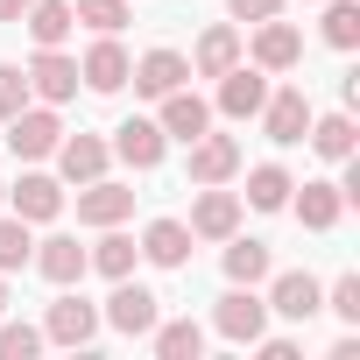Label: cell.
I'll return each instance as SVG.
<instances>
[{"label":"cell","mask_w":360,"mask_h":360,"mask_svg":"<svg viewBox=\"0 0 360 360\" xmlns=\"http://www.w3.org/2000/svg\"><path fill=\"white\" fill-rule=\"evenodd\" d=\"M212 325H219V332H226L233 346H255V339H262V325H269V304L255 297V283H233V290L219 297Z\"/></svg>","instance_id":"1"},{"label":"cell","mask_w":360,"mask_h":360,"mask_svg":"<svg viewBox=\"0 0 360 360\" xmlns=\"http://www.w3.org/2000/svg\"><path fill=\"white\" fill-rule=\"evenodd\" d=\"M57 141H64V120H57L50 106H22V113L8 120V148H15L22 162H43Z\"/></svg>","instance_id":"2"},{"label":"cell","mask_w":360,"mask_h":360,"mask_svg":"<svg viewBox=\"0 0 360 360\" xmlns=\"http://www.w3.org/2000/svg\"><path fill=\"white\" fill-rule=\"evenodd\" d=\"M155 318H162V311H155V290H141V283H127V276H120V283H113V297H106V325H113V332H127V339H148V332H155Z\"/></svg>","instance_id":"3"},{"label":"cell","mask_w":360,"mask_h":360,"mask_svg":"<svg viewBox=\"0 0 360 360\" xmlns=\"http://www.w3.org/2000/svg\"><path fill=\"white\" fill-rule=\"evenodd\" d=\"M262 99H269V71H262V64H233V71H219V113H226V120H255Z\"/></svg>","instance_id":"4"},{"label":"cell","mask_w":360,"mask_h":360,"mask_svg":"<svg viewBox=\"0 0 360 360\" xmlns=\"http://www.w3.org/2000/svg\"><path fill=\"white\" fill-rule=\"evenodd\" d=\"M233 233H240V198L205 184L198 205H191V240H233Z\"/></svg>","instance_id":"5"},{"label":"cell","mask_w":360,"mask_h":360,"mask_svg":"<svg viewBox=\"0 0 360 360\" xmlns=\"http://www.w3.org/2000/svg\"><path fill=\"white\" fill-rule=\"evenodd\" d=\"M184 169H191V184H226V176L240 169V141L205 127V134L191 141V162H184Z\"/></svg>","instance_id":"6"},{"label":"cell","mask_w":360,"mask_h":360,"mask_svg":"<svg viewBox=\"0 0 360 360\" xmlns=\"http://www.w3.org/2000/svg\"><path fill=\"white\" fill-rule=\"evenodd\" d=\"M262 120H269V141H304V127H311V99H304V85H283V92H269L262 99Z\"/></svg>","instance_id":"7"},{"label":"cell","mask_w":360,"mask_h":360,"mask_svg":"<svg viewBox=\"0 0 360 360\" xmlns=\"http://www.w3.org/2000/svg\"><path fill=\"white\" fill-rule=\"evenodd\" d=\"M43 339H57V346H92V339H99V311H92L85 297H57L50 318H43Z\"/></svg>","instance_id":"8"},{"label":"cell","mask_w":360,"mask_h":360,"mask_svg":"<svg viewBox=\"0 0 360 360\" xmlns=\"http://www.w3.org/2000/svg\"><path fill=\"white\" fill-rule=\"evenodd\" d=\"M50 155H57V169H64V184H92V176H106V155H113V148H106L99 134H64Z\"/></svg>","instance_id":"9"},{"label":"cell","mask_w":360,"mask_h":360,"mask_svg":"<svg viewBox=\"0 0 360 360\" xmlns=\"http://www.w3.org/2000/svg\"><path fill=\"white\" fill-rule=\"evenodd\" d=\"M29 92H36L43 106H64V99L78 92V64H71L64 50H36V64H29Z\"/></svg>","instance_id":"10"},{"label":"cell","mask_w":360,"mask_h":360,"mask_svg":"<svg viewBox=\"0 0 360 360\" xmlns=\"http://www.w3.org/2000/svg\"><path fill=\"white\" fill-rule=\"evenodd\" d=\"M162 141H169V134H162L155 120H141V113L113 127V155H120L127 169H155V162H162Z\"/></svg>","instance_id":"11"},{"label":"cell","mask_w":360,"mask_h":360,"mask_svg":"<svg viewBox=\"0 0 360 360\" xmlns=\"http://www.w3.org/2000/svg\"><path fill=\"white\" fill-rule=\"evenodd\" d=\"M8 198H15V219H29V226H43V219L64 212V184H57V176H43V169H29Z\"/></svg>","instance_id":"12"},{"label":"cell","mask_w":360,"mask_h":360,"mask_svg":"<svg viewBox=\"0 0 360 360\" xmlns=\"http://www.w3.org/2000/svg\"><path fill=\"white\" fill-rule=\"evenodd\" d=\"M127 212H134V191H127V184H106V176H92V184L78 191V219H85V226H120Z\"/></svg>","instance_id":"13"},{"label":"cell","mask_w":360,"mask_h":360,"mask_svg":"<svg viewBox=\"0 0 360 360\" xmlns=\"http://www.w3.org/2000/svg\"><path fill=\"white\" fill-rule=\"evenodd\" d=\"M269 311L276 318H311V311H325V290H318V276H304V269H290V276H276V290H269Z\"/></svg>","instance_id":"14"},{"label":"cell","mask_w":360,"mask_h":360,"mask_svg":"<svg viewBox=\"0 0 360 360\" xmlns=\"http://www.w3.org/2000/svg\"><path fill=\"white\" fill-rule=\"evenodd\" d=\"M162 134H176V141H198L205 127H212V106L198 99V92H184V85H176V92H162V120H155Z\"/></svg>","instance_id":"15"},{"label":"cell","mask_w":360,"mask_h":360,"mask_svg":"<svg viewBox=\"0 0 360 360\" xmlns=\"http://www.w3.org/2000/svg\"><path fill=\"white\" fill-rule=\"evenodd\" d=\"M127 78H134V92L162 99V92H176V85L191 78V57H176V50H148V57H141V64H134Z\"/></svg>","instance_id":"16"},{"label":"cell","mask_w":360,"mask_h":360,"mask_svg":"<svg viewBox=\"0 0 360 360\" xmlns=\"http://www.w3.org/2000/svg\"><path fill=\"white\" fill-rule=\"evenodd\" d=\"M127 71H134V64H127V50H120L113 36H99V43L85 50V64H78V78H85L92 92H120V85H127Z\"/></svg>","instance_id":"17"},{"label":"cell","mask_w":360,"mask_h":360,"mask_svg":"<svg viewBox=\"0 0 360 360\" xmlns=\"http://www.w3.org/2000/svg\"><path fill=\"white\" fill-rule=\"evenodd\" d=\"M297 57H304V36H297L290 22H276V15H269V22L255 29V64H262V71H290Z\"/></svg>","instance_id":"18"},{"label":"cell","mask_w":360,"mask_h":360,"mask_svg":"<svg viewBox=\"0 0 360 360\" xmlns=\"http://www.w3.org/2000/svg\"><path fill=\"white\" fill-rule=\"evenodd\" d=\"M141 255H148L155 269H184V262H191V226H184V219H155V226L141 233Z\"/></svg>","instance_id":"19"},{"label":"cell","mask_w":360,"mask_h":360,"mask_svg":"<svg viewBox=\"0 0 360 360\" xmlns=\"http://www.w3.org/2000/svg\"><path fill=\"white\" fill-rule=\"evenodd\" d=\"M29 262H36V269H43V276H50L57 290H71V283L85 276V248H78V240H64V233H57V240H43V248H36Z\"/></svg>","instance_id":"20"},{"label":"cell","mask_w":360,"mask_h":360,"mask_svg":"<svg viewBox=\"0 0 360 360\" xmlns=\"http://www.w3.org/2000/svg\"><path fill=\"white\" fill-rule=\"evenodd\" d=\"M22 22H29V36H36L43 50H57V43H64V36L78 29V15H71V0H29V15H22Z\"/></svg>","instance_id":"21"},{"label":"cell","mask_w":360,"mask_h":360,"mask_svg":"<svg viewBox=\"0 0 360 360\" xmlns=\"http://www.w3.org/2000/svg\"><path fill=\"white\" fill-rule=\"evenodd\" d=\"M233 64H240V36H233V29H205L198 50H191V71H198V78H219V71H233Z\"/></svg>","instance_id":"22"},{"label":"cell","mask_w":360,"mask_h":360,"mask_svg":"<svg viewBox=\"0 0 360 360\" xmlns=\"http://www.w3.org/2000/svg\"><path fill=\"white\" fill-rule=\"evenodd\" d=\"M148 339H155V353H162V360H198V353H205L198 318H169V325L155 318V332H148Z\"/></svg>","instance_id":"23"},{"label":"cell","mask_w":360,"mask_h":360,"mask_svg":"<svg viewBox=\"0 0 360 360\" xmlns=\"http://www.w3.org/2000/svg\"><path fill=\"white\" fill-rule=\"evenodd\" d=\"M339 212H346L339 184H304V198H297V219H304L311 233H332V226H339Z\"/></svg>","instance_id":"24"},{"label":"cell","mask_w":360,"mask_h":360,"mask_svg":"<svg viewBox=\"0 0 360 360\" xmlns=\"http://www.w3.org/2000/svg\"><path fill=\"white\" fill-rule=\"evenodd\" d=\"M290 191H297V184H290V169H276V162L248 169V205H255V212H283Z\"/></svg>","instance_id":"25"},{"label":"cell","mask_w":360,"mask_h":360,"mask_svg":"<svg viewBox=\"0 0 360 360\" xmlns=\"http://www.w3.org/2000/svg\"><path fill=\"white\" fill-rule=\"evenodd\" d=\"M304 134H311V148H318L325 162H346V155H353V120H346V113H325V120H311Z\"/></svg>","instance_id":"26"},{"label":"cell","mask_w":360,"mask_h":360,"mask_svg":"<svg viewBox=\"0 0 360 360\" xmlns=\"http://www.w3.org/2000/svg\"><path fill=\"white\" fill-rule=\"evenodd\" d=\"M134 255H141V248H134L127 233H106V240L85 255V269H99L106 283H120V276H134Z\"/></svg>","instance_id":"27"},{"label":"cell","mask_w":360,"mask_h":360,"mask_svg":"<svg viewBox=\"0 0 360 360\" xmlns=\"http://www.w3.org/2000/svg\"><path fill=\"white\" fill-rule=\"evenodd\" d=\"M269 276V240H233L226 248V283H262Z\"/></svg>","instance_id":"28"},{"label":"cell","mask_w":360,"mask_h":360,"mask_svg":"<svg viewBox=\"0 0 360 360\" xmlns=\"http://www.w3.org/2000/svg\"><path fill=\"white\" fill-rule=\"evenodd\" d=\"M29 255H36V240H29V219H0V276L29 269Z\"/></svg>","instance_id":"29"},{"label":"cell","mask_w":360,"mask_h":360,"mask_svg":"<svg viewBox=\"0 0 360 360\" xmlns=\"http://www.w3.org/2000/svg\"><path fill=\"white\" fill-rule=\"evenodd\" d=\"M325 43L332 50H353L360 43V8H353V0H325Z\"/></svg>","instance_id":"30"},{"label":"cell","mask_w":360,"mask_h":360,"mask_svg":"<svg viewBox=\"0 0 360 360\" xmlns=\"http://www.w3.org/2000/svg\"><path fill=\"white\" fill-rule=\"evenodd\" d=\"M85 29H99V36H120L127 29V0H78V8H71Z\"/></svg>","instance_id":"31"},{"label":"cell","mask_w":360,"mask_h":360,"mask_svg":"<svg viewBox=\"0 0 360 360\" xmlns=\"http://www.w3.org/2000/svg\"><path fill=\"white\" fill-rule=\"evenodd\" d=\"M29 106V71H15V64H0V120H15Z\"/></svg>","instance_id":"32"},{"label":"cell","mask_w":360,"mask_h":360,"mask_svg":"<svg viewBox=\"0 0 360 360\" xmlns=\"http://www.w3.org/2000/svg\"><path fill=\"white\" fill-rule=\"evenodd\" d=\"M36 346H43L36 325H22V318H15V325H0V360H29Z\"/></svg>","instance_id":"33"},{"label":"cell","mask_w":360,"mask_h":360,"mask_svg":"<svg viewBox=\"0 0 360 360\" xmlns=\"http://www.w3.org/2000/svg\"><path fill=\"white\" fill-rule=\"evenodd\" d=\"M325 304H332V311H339V318H346V325H360V276H339V283H332V297H325Z\"/></svg>","instance_id":"34"},{"label":"cell","mask_w":360,"mask_h":360,"mask_svg":"<svg viewBox=\"0 0 360 360\" xmlns=\"http://www.w3.org/2000/svg\"><path fill=\"white\" fill-rule=\"evenodd\" d=\"M226 8H233L240 22H269V15H283V0H226Z\"/></svg>","instance_id":"35"},{"label":"cell","mask_w":360,"mask_h":360,"mask_svg":"<svg viewBox=\"0 0 360 360\" xmlns=\"http://www.w3.org/2000/svg\"><path fill=\"white\" fill-rule=\"evenodd\" d=\"M29 15V0H0V22H22Z\"/></svg>","instance_id":"36"},{"label":"cell","mask_w":360,"mask_h":360,"mask_svg":"<svg viewBox=\"0 0 360 360\" xmlns=\"http://www.w3.org/2000/svg\"><path fill=\"white\" fill-rule=\"evenodd\" d=\"M0 318H8V290H0Z\"/></svg>","instance_id":"37"},{"label":"cell","mask_w":360,"mask_h":360,"mask_svg":"<svg viewBox=\"0 0 360 360\" xmlns=\"http://www.w3.org/2000/svg\"><path fill=\"white\" fill-rule=\"evenodd\" d=\"M0 205H8V184H0Z\"/></svg>","instance_id":"38"}]
</instances>
